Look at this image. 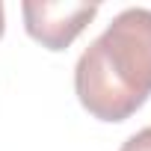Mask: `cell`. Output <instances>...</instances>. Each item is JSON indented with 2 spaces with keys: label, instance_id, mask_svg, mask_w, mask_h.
<instances>
[{
  "label": "cell",
  "instance_id": "4",
  "mask_svg": "<svg viewBox=\"0 0 151 151\" xmlns=\"http://www.w3.org/2000/svg\"><path fill=\"white\" fill-rule=\"evenodd\" d=\"M3 30H6V12H3V3H0V39H3Z\"/></svg>",
  "mask_w": 151,
  "mask_h": 151
},
{
  "label": "cell",
  "instance_id": "1",
  "mask_svg": "<svg viewBox=\"0 0 151 151\" xmlns=\"http://www.w3.org/2000/svg\"><path fill=\"white\" fill-rule=\"evenodd\" d=\"M80 107L98 122L130 119L151 95V9L119 12L74 65Z\"/></svg>",
  "mask_w": 151,
  "mask_h": 151
},
{
  "label": "cell",
  "instance_id": "2",
  "mask_svg": "<svg viewBox=\"0 0 151 151\" xmlns=\"http://www.w3.org/2000/svg\"><path fill=\"white\" fill-rule=\"evenodd\" d=\"M21 15L30 39H36L47 50H65L98 15V6L62 3V0H24Z\"/></svg>",
  "mask_w": 151,
  "mask_h": 151
},
{
  "label": "cell",
  "instance_id": "3",
  "mask_svg": "<svg viewBox=\"0 0 151 151\" xmlns=\"http://www.w3.org/2000/svg\"><path fill=\"white\" fill-rule=\"evenodd\" d=\"M119 151H151V124L148 127H142L139 133H133Z\"/></svg>",
  "mask_w": 151,
  "mask_h": 151
}]
</instances>
